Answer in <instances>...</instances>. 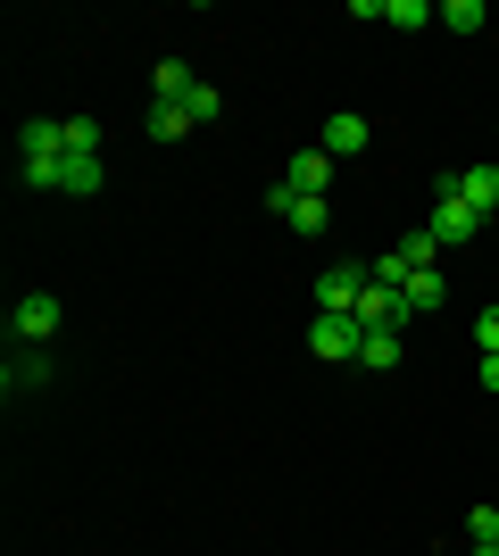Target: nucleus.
<instances>
[{"instance_id": "obj_18", "label": "nucleus", "mask_w": 499, "mask_h": 556, "mask_svg": "<svg viewBox=\"0 0 499 556\" xmlns=\"http://www.w3.org/2000/svg\"><path fill=\"white\" fill-rule=\"evenodd\" d=\"M441 25H450V34H483V0H450Z\"/></svg>"}, {"instance_id": "obj_4", "label": "nucleus", "mask_w": 499, "mask_h": 556, "mask_svg": "<svg viewBox=\"0 0 499 556\" xmlns=\"http://www.w3.org/2000/svg\"><path fill=\"white\" fill-rule=\"evenodd\" d=\"M366 300V266H325L316 275V316H358Z\"/></svg>"}, {"instance_id": "obj_10", "label": "nucleus", "mask_w": 499, "mask_h": 556, "mask_svg": "<svg viewBox=\"0 0 499 556\" xmlns=\"http://www.w3.org/2000/svg\"><path fill=\"white\" fill-rule=\"evenodd\" d=\"M400 300H408V316H433V307L450 300V275H441V266H416V275H408V291H400Z\"/></svg>"}, {"instance_id": "obj_20", "label": "nucleus", "mask_w": 499, "mask_h": 556, "mask_svg": "<svg viewBox=\"0 0 499 556\" xmlns=\"http://www.w3.org/2000/svg\"><path fill=\"white\" fill-rule=\"evenodd\" d=\"M216 109H225V100H216V84H200V92L184 100V116H191V125H216Z\"/></svg>"}, {"instance_id": "obj_12", "label": "nucleus", "mask_w": 499, "mask_h": 556, "mask_svg": "<svg viewBox=\"0 0 499 556\" xmlns=\"http://www.w3.org/2000/svg\"><path fill=\"white\" fill-rule=\"evenodd\" d=\"M400 357H408L400 332H366V341H358V366H366V374H391Z\"/></svg>"}, {"instance_id": "obj_5", "label": "nucleus", "mask_w": 499, "mask_h": 556, "mask_svg": "<svg viewBox=\"0 0 499 556\" xmlns=\"http://www.w3.org/2000/svg\"><path fill=\"white\" fill-rule=\"evenodd\" d=\"M266 208L284 216L291 232H325L333 225V200H325V191H284V184H275V191H266Z\"/></svg>"}, {"instance_id": "obj_21", "label": "nucleus", "mask_w": 499, "mask_h": 556, "mask_svg": "<svg viewBox=\"0 0 499 556\" xmlns=\"http://www.w3.org/2000/svg\"><path fill=\"white\" fill-rule=\"evenodd\" d=\"M475 349H483V357H499V307H483V316H475Z\"/></svg>"}, {"instance_id": "obj_19", "label": "nucleus", "mask_w": 499, "mask_h": 556, "mask_svg": "<svg viewBox=\"0 0 499 556\" xmlns=\"http://www.w3.org/2000/svg\"><path fill=\"white\" fill-rule=\"evenodd\" d=\"M366 275H375V282H383V291H408V257H400V250H383V257H375V266H366Z\"/></svg>"}, {"instance_id": "obj_9", "label": "nucleus", "mask_w": 499, "mask_h": 556, "mask_svg": "<svg viewBox=\"0 0 499 556\" xmlns=\"http://www.w3.org/2000/svg\"><path fill=\"white\" fill-rule=\"evenodd\" d=\"M366 141H375V134H366V116H350V109H341V116L325 125V141H316V150H325V159H358Z\"/></svg>"}, {"instance_id": "obj_11", "label": "nucleus", "mask_w": 499, "mask_h": 556, "mask_svg": "<svg viewBox=\"0 0 499 556\" xmlns=\"http://www.w3.org/2000/svg\"><path fill=\"white\" fill-rule=\"evenodd\" d=\"M284 191H333V159H325V150H300V159H284Z\"/></svg>"}, {"instance_id": "obj_6", "label": "nucleus", "mask_w": 499, "mask_h": 556, "mask_svg": "<svg viewBox=\"0 0 499 556\" xmlns=\"http://www.w3.org/2000/svg\"><path fill=\"white\" fill-rule=\"evenodd\" d=\"M441 191H458L466 208L491 216V208H499V166H491V159H483V166H458V175H441Z\"/></svg>"}, {"instance_id": "obj_23", "label": "nucleus", "mask_w": 499, "mask_h": 556, "mask_svg": "<svg viewBox=\"0 0 499 556\" xmlns=\"http://www.w3.org/2000/svg\"><path fill=\"white\" fill-rule=\"evenodd\" d=\"M491 407H499V399H491Z\"/></svg>"}, {"instance_id": "obj_2", "label": "nucleus", "mask_w": 499, "mask_h": 556, "mask_svg": "<svg viewBox=\"0 0 499 556\" xmlns=\"http://www.w3.org/2000/svg\"><path fill=\"white\" fill-rule=\"evenodd\" d=\"M59 316H67V307L50 300V291H25V300L9 307V341H25V349H50V341H59Z\"/></svg>"}, {"instance_id": "obj_8", "label": "nucleus", "mask_w": 499, "mask_h": 556, "mask_svg": "<svg viewBox=\"0 0 499 556\" xmlns=\"http://www.w3.org/2000/svg\"><path fill=\"white\" fill-rule=\"evenodd\" d=\"M191 92H200V75H191L184 59H159V67H150V100H166V109H184Z\"/></svg>"}, {"instance_id": "obj_3", "label": "nucleus", "mask_w": 499, "mask_h": 556, "mask_svg": "<svg viewBox=\"0 0 499 556\" xmlns=\"http://www.w3.org/2000/svg\"><path fill=\"white\" fill-rule=\"evenodd\" d=\"M358 341H366L358 316H316L309 325V357H325V366H358Z\"/></svg>"}, {"instance_id": "obj_7", "label": "nucleus", "mask_w": 499, "mask_h": 556, "mask_svg": "<svg viewBox=\"0 0 499 556\" xmlns=\"http://www.w3.org/2000/svg\"><path fill=\"white\" fill-rule=\"evenodd\" d=\"M475 232H483V208H466L458 191H441V208H433V241L450 250V241H475Z\"/></svg>"}, {"instance_id": "obj_15", "label": "nucleus", "mask_w": 499, "mask_h": 556, "mask_svg": "<svg viewBox=\"0 0 499 556\" xmlns=\"http://www.w3.org/2000/svg\"><path fill=\"white\" fill-rule=\"evenodd\" d=\"M67 159H100V125L92 116H67Z\"/></svg>"}, {"instance_id": "obj_1", "label": "nucleus", "mask_w": 499, "mask_h": 556, "mask_svg": "<svg viewBox=\"0 0 499 556\" xmlns=\"http://www.w3.org/2000/svg\"><path fill=\"white\" fill-rule=\"evenodd\" d=\"M59 166H67V116H25L17 134V175L34 191H59Z\"/></svg>"}, {"instance_id": "obj_14", "label": "nucleus", "mask_w": 499, "mask_h": 556, "mask_svg": "<svg viewBox=\"0 0 499 556\" xmlns=\"http://www.w3.org/2000/svg\"><path fill=\"white\" fill-rule=\"evenodd\" d=\"M42 349H25V357H9V374H0V382H9V391H34V382H42Z\"/></svg>"}, {"instance_id": "obj_17", "label": "nucleus", "mask_w": 499, "mask_h": 556, "mask_svg": "<svg viewBox=\"0 0 499 556\" xmlns=\"http://www.w3.org/2000/svg\"><path fill=\"white\" fill-rule=\"evenodd\" d=\"M466 540H475V548H499V507H491V498L466 515Z\"/></svg>"}, {"instance_id": "obj_22", "label": "nucleus", "mask_w": 499, "mask_h": 556, "mask_svg": "<svg viewBox=\"0 0 499 556\" xmlns=\"http://www.w3.org/2000/svg\"><path fill=\"white\" fill-rule=\"evenodd\" d=\"M483 391H491V399H499V357H483Z\"/></svg>"}, {"instance_id": "obj_24", "label": "nucleus", "mask_w": 499, "mask_h": 556, "mask_svg": "<svg viewBox=\"0 0 499 556\" xmlns=\"http://www.w3.org/2000/svg\"><path fill=\"white\" fill-rule=\"evenodd\" d=\"M466 556H475V548H466Z\"/></svg>"}, {"instance_id": "obj_16", "label": "nucleus", "mask_w": 499, "mask_h": 556, "mask_svg": "<svg viewBox=\"0 0 499 556\" xmlns=\"http://www.w3.org/2000/svg\"><path fill=\"white\" fill-rule=\"evenodd\" d=\"M150 134H159V141H184V134H191V116H184V109H166V100H150Z\"/></svg>"}, {"instance_id": "obj_13", "label": "nucleus", "mask_w": 499, "mask_h": 556, "mask_svg": "<svg viewBox=\"0 0 499 556\" xmlns=\"http://www.w3.org/2000/svg\"><path fill=\"white\" fill-rule=\"evenodd\" d=\"M59 191H67V200H92L100 191V159H67L59 166Z\"/></svg>"}]
</instances>
